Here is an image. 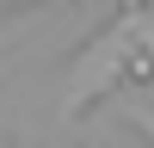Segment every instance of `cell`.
I'll list each match as a JSON object with an SVG mask.
<instances>
[{"mask_svg":"<svg viewBox=\"0 0 154 148\" xmlns=\"http://www.w3.org/2000/svg\"><path fill=\"white\" fill-rule=\"evenodd\" d=\"M142 25H148V6H123L117 19L74 56L68 93H62V117H80V111L99 105L105 93L130 86V56H136V43H142Z\"/></svg>","mask_w":154,"mask_h":148,"instance_id":"cell-1","label":"cell"},{"mask_svg":"<svg viewBox=\"0 0 154 148\" xmlns=\"http://www.w3.org/2000/svg\"><path fill=\"white\" fill-rule=\"evenodd\" d=\"M136 123H142V136L154 142V111H142V117H136Z\"/></svg>","mask_w":154,"mask_h":148,"instance_id":"cell-2","label":"cell"}]
</instances>
